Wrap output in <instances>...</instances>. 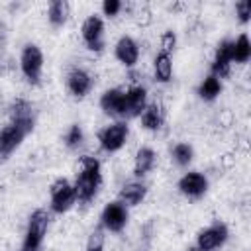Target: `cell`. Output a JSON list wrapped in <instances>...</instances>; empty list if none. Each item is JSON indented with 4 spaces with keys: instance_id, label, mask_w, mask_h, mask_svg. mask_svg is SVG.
I'll return each instance as SVG.
<instances>
[{
    "instance_id": "d6986e66",
    "label": "cell",
    "mask_w": 251,
    "mask_h": 251,
    "mask_svg": "<svg viewBox=\"0 0 251 251\" xmlns=\"http://www.w3.org/2000/svg\"><path fill=\"white\" fill-rule=\"evenodd\" d=\"M157 155L151 147H141L135 153V161H133V175L135 176H145L153 167H155Z\"/></svg>"
},
{
    "instance_id": "ac0fdd59",
    "label": "cell",
    "mask_w": 251,
    "mask_h": 251,
    "mask_svg": "<svg viewBox=\"0 0 251 251\" xmlns=\"http://www.w3.org/2000/svg\"><path fill=\"white\" fill-rule=\"evenodd\" d=\"M163 122H165V114H163L161 104H157V102L147 104L145 110L141 112V126H143L145 129H149V131L161 129Z\"/></svg>"
},
{
    "instance_id": "7a4b0ae2",
    "label": "cell",
    "mask_w": 251,
    "mask_h": 251,
    "mask_svg": "<svg viewBox=\"0 0 251 251\" xmlns=\"http://www.w3.org/2000/svg\"><path fill=\"white\" fill-rule=\"evenodd\" d=\"M47 227H49V214H47V210H43V208L33 210L29 220H27V227H25V235H24L20 251H41Z\"/></svg>"
},
{
    "instance_id": "277c9868",
    "label": "cell",
    "mask_w": 251,
    "mask_h": 251,
    "mask_svg": "<svg viewBox=\"0 0 251 251\" xmlns=\"http://www.w3.org/2000/svg\"><path fill=\"white\" fill-rule=\"evenodd\" d=\"M49 198H51V212H55V214L69 212L73 208V204L76 202V194H75L73 182H69L63 176L55 178L51 182V186H49Z\"/></svg>"
},
{
    "instance_id": "30bf717a",
    "label": "cell",
    "mask_w": 251,
    "mask_h": 251,
    "mask_svg": "<svg viewBox=\"0 0 251 251\" xmlns=\"http://www.w3.org/2000/svg\"><path fill=\"white\" fill-rule=\"evenodd\" d=\"M147 106V90L137 84L124 92V118H137Z\"/></svg>"
},
{
    "instance_id": "cb8c5ba5",
    "label": "cell",
    "mask_w": 251,
    "mask_h": 251,
    "mask_svg": "<svg viewBox=\"0 0 251 251\" xmlns=\"http://www.w3.org/2000/svg\"><path fill=\"white\" fill-rule=\"evenodd\" d=\"M171 155H173V161H175L178 167H188V163H190L192 157H194V149H192V145H188V143H176V145L173 147Z\"/></svg>"
},
{
    "instance_id": "484cf974",
    "label": "cell",
    "mask_w": 251,
    "mask_h": 251,
    "mask_svg": "<svg viewBox=\"0 0 251 251\" xmlns=\"http://www.w3.org/2000/svg\"><path fill=\"white\" fill-rule=\"evenodd\" d=\"M82 139H84V133H82V127L78 124H73L65 133V145L69 149H76L82 143Z\"/></svg>"
},
{
    "instance_id": "52a82bcc",
    "label": "cell",
    "mask_w": 251,
    "mask_h": 251,
    "mask_svg": "<svg viewBox=\"0 0 251 251\" xmlns=\"http://www.w3.org/2000/svg\"><path fill=\"white\" fill-rule=\"evenodd\" d=\"M80 35H82V41H84L86 49L100 53L104 49V22H102V18L96 16V14L88 16L82 22Z\"/></svg>"
},
{
    "instance_id": "5bb4252c",
    "label": "cell",
    "mask_w": 251,
    "mask_h": 251,
    "mask_svg": "<svg viewBox=\"0 0 251 251\" xmlns=\"http://www.w3.org/2000/svg\"><path fill=\"white\" fill-rule=\"evenodd\" d=\"M231 69V39H222L218 43L214 61H212V75L218 78H224L229 75Z\"/></svg>"
},
{
    "instance_id": "8fae6325",
    "label": "cell",
    "mask_w": 251,
    "mask_h": 251,
    "mask_svg": "<svg viewBox=\"0 0 251 251\" xmlns=\"http://www.w3.org/2000/svg\"><path fill=\"white\" fill-rule=\"evenodd\" d=\"M178 190L180 194H184L186 198H200L206 194L208 190V178L198 173V171H190V173H184L178 180Z\"/></svg>"
},
{
    "instance_id": "ffe728a7",
    "label": "cell",
    "mask_w": 251,
    "mask_h": 251,
    "mask_svg": "<svg viewBox=\"0 0 251 251\" xmlns=\"http://www.w3.org/2000/svg\"><path fill=\"white\" fill-rule=\"evenodd\" d=\"M71 14V4L67 0H53L47 8V20L53 27H61L67 24Z\"/></svg>"
},
{
    "instance_id": "9c48e42d",
    "label": "cell",
    "mask_w": 251,
    "mask_h": 251,
    "mask_svg": "<svg viewBox=\"0 0 251 251\" xmlns=\"http://www.w3.org/2000/svg\"><path fill=\"white\" fill-rule=\"evenodd\" d=\"M10 124L22 127L25 133H31L33 129V108L25 98H16L10 104Z\"/></svg>"
},
{
    "instance_id": "4fadbf2b",
    "label": "cell",
    "mask_w": 251,
    "mask_h": 251,
    "mask_svg": "<svg viewBox=\"0 0 251 251\" xmlns=\"http://www.w3.org/2000/svg\"><path fill=\"white\" fill-rule=\"evenodd\" d=\"M114 55H116V59H118L122 65L133 67V65L137 63V59H139V45H137V41H135L133 37L122 35V37L116 41V45H114Z\"/></svg>"
},
{
    "instance_id": "9a60e30c",
    "label": "cell",
    "mask_w": 251,
    "mask_h": 251,
    "mask_svg": "<svg viewBox=\"0 0 251 251\" xmlns=\"http://www.w3.org/2000/svg\"><path fill=\"white\" fill-rule=\"evenodd\" d=\"M100 108L106 116L112 118H124V90L120 88H108L100 96Z\"/></svg>"
},
{
    "instance_id": "e0dca14e",
    "label": "cell",
    "mask_w": 251,
    "mask_h": 251,
    "mask_svg": "<svg viewBox=\"0 0 251 251\" xmlns=\"http://www.w3.org/2000/svg\"><path fill=\"white\" fill-rule=\"evenodd\" d=\"M147 196V186L143 182H126L120 190V202L124 206H137L143 202V198Z\"/></svg>"
},
{
    "instance_id": "2e32d148",
    "label": "cell",
    "mask_w": 251,
    "mask_h": 251,
    "mask_svg": "<svg viewBox=\"0 0 251 251\" xmlns=\"http://www.w3.org/2000/svg\"><path fill=\"white\" fill-rule=\"evenodd\" d=\"M25 135H27V133H25L22 127H18V126H14V124H8V126L0 131V155H2V157H8L12 151H16V149L20 147V143L24 141Z\"/></svg>"
},
{
    "instance_id": "7402d4cb",
    "label": "cell",
    "mask_w": 251,
    "mask_h": 251,
    "mask_svg": "<svg viewBox=\"0 0 251 251\" xmlns=\"http://www.w3.org/2000/svg\"><path fill=\"white\" fill-rule=\"evenodd\" d=\"M220 92H222V80L218 76H214L212 73L198 84V96L202 100H206V102L216 100L220 96Z\"/></svg>"
},
{
    "instance_id": "8992f818",
    "label": "cell",
    "mask_w": 251,
    "mask_h": 251,
    "mask_svg": "<svg viewBox=\"0 0 251 251\" xmlns=\"http://www.w3.org/2000/svg\"><path fill=\"white\" fill-rule=\"evenodd\" d=\"M227 235H229L227 226L224 222L216 220L214 224H210L208 227H204V229L198 231L196 249H200V251H214V249L222 247L227 241Z\"/></svg>"
},
{
    "instance_id": "f546056e",
    "label": "cell",
    "mask_w": 251,
    "mask_h": 251,
    "mask_svg": "<svg viewBox=\"0 0 251 251\" xmlns=\"http://www.w3.org/2000/svg\"><path fill=\"white\" fill-rule=\"evenodd\" d=\"M190 251H200V249H190Z\"/></svg>"
},
{
    "instance_id": "5b68a950",
    "label": "cell",
    "mask_w": 251,
    "mask_h": 251,
    "mask_svg": "<svg viewBox=\"0 0 251 251\" xmlns=\"http://www.w3.org/2000/svg\"><path fill=\"white\" fill-rule=\"evenodd\" d=\"M127 133H129L127 124H126L124 120H118V122L106 126V127L98 133L100 147H102L106 153H116V151H120V149L126 145Z\"/></svg>"
},
{
    "instance_id": "f1b7e54d",
    "label": "cell",
    "mask_w": 251,
    "mask_h": 251,
    "mask_svg": "<svg viewBox=\"0 0 251 251\" xmlns=\"http://www.w3.org/2000/svg\"><path fill=\"white\" fill-rule=\"evenodd\" d=\"M122 8H124V4H122L120 0H104V2H102V12H104V16H108V18L118 16Z\"/></svg>"
},
{
    "instance_id": "3957f363",
    "label": "cell",
    "mask_w": 251,
    "mask_h": 251,
    "mask_svg": "<svg viewBox=\"0 0 251 251\" xmlns=\"http://www.w3.org/2000/svg\"><path fill=\"white\" fill-rule=\"evenodd\" d=\"M20 69L29 84H39L41 82V73H43V53L35 43H27L22 49L20 55Z\"/></svg>"
},
{
    "instance_id": "6da1fadb",
    "label": "cell",
    "mask_w": 251,
    "mask_h": 251,
    "mask_svg": "<svg viewBox=\"0 0 251 251\" xmlns=\"http://www.w3.org/2000/svg\"><path fill=\"white\" fill-rule=\"evenodd\" d=\"M102 184V169H100V161L96 157L90 155H82L78 159V169H76V178L73 182L75 186V194L76 200L82 204H88L98 188Z\"/></svg>"
},
{
    "instance_id": "44dd1931",
    "label": "cell",
    "mask_w": 251,
    "mask_h": 251,
    "mask_svg": "<svg viewBox=\"0 0 251 251\" xmlns=\"http://www.w3.org/2000/svg\"><path fill=\"white\" fill-rule=\"evenodd\" d=\"M251 59V43L247 33H241L235 41H231V63H247Z\"/></svg>"
},
{
    "instance_id": "d4e9b609",
    "label": "cell",
    "mask_w": 251,
    "mask_h": 251,
    "mask_svg": "<svg viewBox=\"0 0 251 251\" xmlns=\"http://www.w3.org/2000/svg\"><path fill=\"white\" fill-rule=\"evenodd\" d=\"M104 241H106V229L98 224V226L90 231L84 251H104Z\"/></svg>"
},
{
    "instance_id": "ba28073f",
    "label": "cell",
    "mask_w": 251,
    "mask_h": 251,
    "mask_svg": "<svg viewBox=\"0 0 251 251\" xmlns=\"http://www.w3.org/2000/svg\"><path fill=\"white\" fill-rule=\"evenodd\" d=\"M127 224V208L116 200V202H110L104 206L102 210V216H100V226L106 229V231H114V233H120Z\"/></svg>"
},
{
    "instance_id": "603a6c76",
    "label": "cell",
    "mask_w": 251,
    "mask_h": 251,
    "mask_svg": "<svg viewBox=\"0 0 251 251\" xmlns=\"http://www.w3.org/2000/svg\"><path fill=\"white\" fill-rule=\"evenodd\" d=\"M153 67H155V78L159 82H169L173 78V63H171V55L159 51L155 55V61H153Z\"/></svg>"
},
{
    "instance_id": "83f0119b",
    "label": "cell",
    "mask_w": 251,
    "mask_h": 251,
    "mask_svg": "<svg viewBox=\"0 0 251 251\" xmlns=\"http://www.w3.org/2000/svg\"><path fill=\"white\" fill-rule=\"evenodd\" d=\"M235 14H237V18H239L241 24H247L249 22V16H251V2L249 0L235 2Z\"/></svg>"
},
{
    "instance_id": "7c38bea8",
    "label": "cell",
    "mask_w": 251,
    "mask_h": 251,
    "mask_svg": "<svg viewBox=\"0 0 251 251\" xmlns=\"http://www.w3.org/2000/svg\"><path fill=\"white\" fill-rule=\"evenodd\" d=\"M92 84H94V78L88 71L84 69H71L69 75H67V88L69 92L75 96V98H84L90 90H92Z\"/></svg>"
},
{
    "instance_id": "4316f807",
    "label": "cell",
    "mask_w": 251,
    "mask_h": 251,
    "mask_svg": "<svg viewBox=\"0 0 251 251\" xmlns=\"http://www.w3.org/2000/svg\"><path fill=\"white\" fill-rule=\"evenodd\" d=\"M175 45H176V35H175V31L167 29V31L161 35V51L167 53V55H171L173 49H175Z\"/></svg>"
}]
</instances>
